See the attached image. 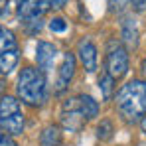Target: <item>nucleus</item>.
<instances>
[{
	"mask_svg": "<svg viewBox=\"0 0 146 146\" xmlns=\"http://www.w3.org/2000/svg\"><path fill=\"white\" fill-rule=\"evenodd\" d=\"M77 53H79V59L85 67L87 73H95L97 71V48L91 40H81L79 46H77Z\"/></svg>",
	"mask_w": 146,
	"mask_h": 146,
	"instance_id": "1a4fd4ad",
	"label": "nucleus"
},
{
	"mask_svg": "<svg viewBox=\"0 0 146 146\" xmlns=\"http://www.w3.org/2000/svg\"><path fill=\"white\" fill-rule=\"evenodd\" d=\"M16 36H14V32H10V30H6L4 26H0V53H4V51H14L16 49Z\"/></svg>",
	"mask_w": 146,
	"mask_h": 146,
	"instance_id": "4468645a",
	"label": "nucleus"
},
{
	"mask_svg": "<svg viewBox=\"0 0 146 146\" xmlns=\"http://www.w3.org/2000/svg\"><path fill=\"white\" fill-rule=\"evenodd\" d=\"M61 124L65 130L69 132H77L83 128L85 124V117L81 115V109H79V99L71 97L63 103V111H61Z\"/></svg>",
	"mask_w": 146,
	"mask_h": 146,
	"instance_id": "39448f33",
	"label": "nucleus"
},
{
	"mask_svg": "<svg viewBox=\"0 0 146 146\" xmlns=\"http://www.w3.org/2000/svg\"><path fill=\"white\" fill-rule=\"evenodd\" d=\"M99 89L103 91L105 101H109V99L113 97V91H115V79H113L107 71L101 73V77H99Z\"/></svg>",
	"mask_w": 146,
	"mask_h": 146,
	"instance_id": "2eb2a0df",
	"label": "nucleus"
},
{
	"mask_svg": "<svg viewBox=\"0 0 146 146\" xmlns=\"http://www.w3.org/2000/svg\"><path fill=\"white\" fill-rule=\"evenodd\" d=\"M49 8L48 0H18V18L26 22L40 20Z\"/></svg>",
	"mask_w": 146,
	"mask_h": 146,
	"instance_id": "423d86ee",
	"label": "nucleus"
},
{
	"mask_svg": "<svg viewBox=\"0 0 146 146\" xmlns=\"http://www.w3.org/2000/svg\"><path fill=\"white\" fill-rule=\"evenodd\" d=\"M24 126H26V119L22 109H20V101L16 97L4 95L0 99V128L6 134L16 136V134L24 132Z\"/></svg>",
	"mask_w": 146,
	"mask_h": 146,
	"instance_id": "7ed1b4c3",
	"label": "nucleus"
},
{
	"mask_svg": "<svg viewBox=\"0 0 146 146\" xmlns=\"http://www.w3.org/2000/svg\"><path fill=\"white\" fill-rule=\"evenodd\" d=\"M10 14V0H0V20Z\"/></svg>",
	"mask_w": 146,
	"mask_h": 146,
	"instance_id": "aec40b11",
	"label": "nucleus"
},
{
	"mask_svg": "<svg viewBox=\"0 0 146 146\" xmlns=\"http://www.w3.org/2000/svg\"><path fill=\"white\" fill-rule=\"evenodd\" d=\"M16 93L22 99V103L30 107H40L48 97V87H46V75L38 67H24L18 75L16 83Z\"/></svg>",
	"mask_w": 146,
	"mask_h": 146,
	"instance_id": "f03ea898",
	"label": "nucleus"
},
{
	"mask_svg": "<svg viewBox=\"0 0 146 146\" xmlns=\"http://www.w3.org/2000/svg\"><path fill=\"white\" fill-rule=\"evenodd\" d=\"M55 55H57V49H55L53 44H49V42H38V48H36V61H38L40 71L49 73L51 69H53Z\"/></svg>",
	"mask_w": 146,
	"mask_h": 146,
	"instance_id": "6e6552de",
	"label": "nucleus"
},
{
	"mask_svg": "<svg viewBox=\"0 0 146 146\" xmlns=\"http://www.w3.org/2000/svg\"><path fill=\"white\" fill-rule=\"evenodd\" d=\"M130 2H132V6H134V10H136V12L146 10V0H130Z\"/></svg>",
	"mask_w": 146,
	"mask_h": 146,
	"instance_id": "412c9836",
	"label": "nucleus"
},
{
	"mask_svg": "<svg viewBox=\"0 0 146 146\" xmlns=\"http://www.w3.org/2000/svg\"><path fill=\"white\" fill-rule=\"evenodd\" d=\"M122 40L126 42L128 48L138 46V28L132 18H124V22H122Z\"/></svg>",
	"mask_w": 146,
	"mask_h": 146,
	"instance_id": "f8f14e48",
	"label": "nucleus"
},
{
	"mask_svg": "<svg viewBox=\"0 0 146 146\" xmlns=\"http://www.w3.org/2000/svg\"><path fill=\"white\" fill-rule=\"evenodd\" d=\"M115 105L119 115L126 122H140L146 115V81L132 79L126 85H122L117 91Z\"/></svg>",
	"mask_w": 146,
	"mask_h": 146,
	"instance_id": "f257e3e1",
	"label": "nucleus"
},
{
	"mask_svg": "<svg viewBox=\"0 0 146 146\" xmlns=\"http://www.w3.org/2000/svg\"><path fill=\"white\" fill-rule=\"evenodd\" d=\"M48 2H49V6H51V8H57V10H59V8H63L69 0H48Z\"/></svg>",
	"mask_w": 146,
	"mask_h": 146,
	"instance_id": "4be33fe9",
	"label": "nucleus"
},
{
	"mask_svg": "<svg viewBox=\"0 0 146 146\" xmlns=\"http://www.w3.org/2000/svg\"><path fill=\"white\" fill-rule=\"evenodd\" d=\"M128 2H130V0H109V10L119 14V12H122V10L128 6Z\"/></svg>",
	"mask_w": 146,
	"mask_h": 146,
	"instance_id": "f3484780",
	"label": "nucleus"
},
{
	"mask_svg": "<svg viewBox=\"0 0 146 146\" xmlns=\"http://www.w3.org/2000/svg\"><path fill=\"white\" fill-rule=\"evenodd\" d=\"M16 63H18V51H16V49H14V51H4V53H0V77H2V75H8V73L16 67Z\"/></svg>",
	"mask_w": 146,
	"mask_h": 146,
	"instance_id": "ddd939ff",
	"label": "nucleus"
},
{
	"mask_svg": "<svg viewBox=\"0 0 146 146\" xmlns=\"http://www.w3.org/2000/svg\"><path fill=\"white\" fill-rule=\"evenodd\" d=\"M75 55L71 51L63 53V59H61V65L57 69V81H55V91L57 93H63L69 83L73 81V75H75Z\"/></svg>",
	"mask_w": 146,
	"mask_h": 146,
	"instance_id": "0eeeda50",
	"label": "nucleus"
},
{
	"mask_svg": "<svg viewBox=\"0 0 146 146\" xmlns=\"http://www.w3.org/2000/svg\"><path fill=\"white\" fill-rule=\"evenodd\" d=\"M105 71L109 73L115 81L126 75V71H128V53H126V49L122 46L113 44L109 48L107 61H105Z\"/></svg>",
	"mask_w": 146,
	"mask_h": 146,
	"instance_id": "20e7f679",
	"label": "nucleus"
},
{
	"mask_svg": "<svg viewBox=\"0 0 146 146\" xmlns=\"http://www.w3.org/2000/svg\"><path fill=\"white\" fill-rule=\"evenodd\" d=\"M79 109H81V115L85 117V121H91L99 115V103L91 95H79Z\"/></svg>",
	"mask_w": 146,
	"mask_h": 146,
	"instance_id": "9b49d317",
	"label": "nucleus"
},
{
	"mask_svg": "<svg viewBox=\"0 0 146 146\" xmlns=\"http://www.w3.org/2000/svg\"><path fill=\"white\" fill-rule=\"evenodd\" d=\"M49 30H51V32H65V30H67V24H65L63 18H53V20L49 22Z\"/></svg>",
	"mask_w": 146,
	"mask_h": 146,
	"instance_id": "a211bd4d",
	"label": "nucleus"
},
{
	"mask_svg": "<svg viewBox=\"0 0 146 146\" xmlns=\"http://www.w3.org/2000/svg\"><path fill=\"white\" fill-rule=\"evenodd\" d=\"M140 126H142V132H144V134H146V115H144V119L140 121Z\"/></svg>",
	"mask_w": 146,
	"mask_h": 146,
	"instance_id": "5701e85b",
	"label": "nucleus"
},
{
	"mask_svg": "<svg viewBox=\"0 0 146 146\" xmlns=\"http://www.w3.org/2000/svg\"><path fill=\"white\" fill-rule=\"evenodd\" d=\"M0 146H18L14 142V138L10 134H6L4 130H0Z\"/></svg>",
	"mask_w": 146,
	"mask_h": 146,
	"instance_id": "6ab92c4d",
	"label": "nucleus"
},
{
	"mask_svg": "<svg viewBox=\"0 0 146 146\" xmlns=\"http://www.w3.org/2000/svg\"><path fill=\"white\" fill-rule=\"evenodd\" d=\"M113 132H115V128H113V122L111 121H101V124L97 126V138L99 140H103V142H107V140H111L113 138Z\"/></svg>",
	"mask_w": 146,
	"mask_h": 146,
	"instance_id": "dca6fc26",
	"label": "nucleus"
},
{
	"mask_svg": "<svg viewBox=\"0 0 146 146\" xmlns=\"http://www.w3.org/2000/svg\"><path fill=\"white\" fill-rule=\"evenodd\" d=\"M40 146H63L61 130L57 124H48L40 134Z\"/></svg>",
	"mask_w": 146,
	"mask_h": 146,
	"instance_id": "9d476101",
	"label": "nucleus"
}]
</instances>
